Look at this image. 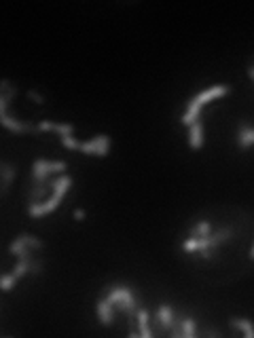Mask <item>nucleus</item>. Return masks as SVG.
Wrapping results in <instances>:
<instances>
[{
	"instance_id": "obj_27",
	"label": "nucleus",
	"mask_w": 254,
	"mask_h": 338,
	"mask_svg": "<svg viewBox=\"0 0 254 338\" xmlns=\"http://www.w3.org/2000/svg\"><path fill=\"white\" fill-rule=\"evenodd\" d=\"M201 256H203L205 260L214 258V247H205V249H201Z\"/></svg>"
},
{
	"instance_id": "obj_28",
	"label": "nucleus",
	"mask_w": 254,
	"mask_h": 338,
	"mask_svg": "<svg viewBox=\"0 0 254 338\" xmlns=\"http://www.w3.org/2000/svg\"><path fill=\"white\" fill-rule=\"evenodd\" d=\"M203 336H221V332H216V330H205Z\"/></svg>"
},
{
	"instance_id": "obj_3",
	"label": "nucleus",
	"mask_w": 254,
	"mask_h": 338,
	"mask_svg": "<svg viewBox=\"0 0 254 338\" xmlns=\"http://www.w3.org/2000/svg\"><path fill=\"white\" fill-rule=\"evenodd\" d=\"M66 169V163L64 161H45V159H39L34 161L32 165V180L34 182H45V180H49L51 174H57V172H64Z\"/></svg>"
},
{
	"instance_id": "obj_22",
	"label": "nucleus",
	"mask_w": 254,
	"mask_h": 338,
	"mask_svg": "<svg viewBox=\"0 0 254 338\" xmlns=\"http://www.w3.org/2000/svg\"><path fill=\"white\" fill-rule=\"evenodd\" d=\"M26 243L32 247V249H43V241L41 239H36V237H32V235H28V233H23V235H19Z\"/></svg>"
},
{
	"instance_id": "obj_29",
	"label": "nucleus",
	"mask_w": 254,
	"mask_h": 338,
	"mask_svg": "<svg viewBox=\"0 0 254 338\" xmlns=\"http://www.w3.org/2000/svg\"><path fill=\"white\" fill-rule=\"evenodd\" d=\"M75 218H79V220L85 218V212H83V209H77V212H75Z\"/></svg>"
},
{
	"instance_id": "obj_8",
	"label": "nucleus",
	"mask_w": 254,
	"mask_h": 338,
	"mask_svg": "<svg viewBox=\"0 0 254 338\" xmlns=\"http://www.w3.org/2000/svg\"><path fill=\"white\" fill-rule=\"evenodd\" d=\"M98 317H100V321L104 325H113V321H115V305L108 298H104V300L98 303Z\"/></svg>"
},
{
	"instance_id": "obj_13",
	"label": "nucleus",
	"mask_w": 254,
	"mask_h": 338,
	"mask_svg": "<svg viewBox=\"0 0 254 338\" xmlns=\"http://www.w3.org/2000/svg\"><path fill=\"white\" fill-rule=\"evenodd\" d=\"M70 186H72V178H70V176L57 178L55 182H53V195H57V197H62V199H64V195L70 190Z\"/></svg>"
},
{
	"instance_id": "obj_11",
	"label": "nucleus",
	"mask_w": 254,
	"mask_h": 338,
	"mask_svg": "<svg viewBox=\"0 0 254 338\" xmlns=\"http://www.w3.org/2000/svg\"><path fill=\"white\" fill-rule=\"evenodd\" d=\"M205 247H210V237H199V239H187L183 243V249L185 251H201Z\"/></svg>"
},
{
	"instance_id": "obj_10",
	"label": "nucleus",
	"mask_w": 254,
	"mask_h": 338,
	"mask_svg": "<svg viewBox=\"0 0 254 338\" xmlns=\"http://www.w3.org/2000/svg\"><path fill=\"white\" fill-rule=\"evenodd\" d=\"M39 131H57L59 136H72L75 127L72 125H59V123H47V120H43V123L39 125Z\"/></svg>"
},
{
	"instance_id": "obj_14",
	"label": "nucleus",
	"mask_w": 254,
	"mask_h": 338,
	"mask_svg": "<svg viewBox=\"0 0 254 338\" xmlns=\"http://www.w3.org/2000/svg\"><path fill=\"white\" fill-rule=\"evenodd\" d=\"M0 176H3V188H0V192H3V197H5L9 186H11V180L15 178V169L11 165H7V163H3V167H0Z\"/></svg>"
},
{
	"instance_id": "obj_17",
	"label": "nucleus",
	"mask_w": 254,
	"mask_h": 338,
	"mask_svg": "<svg viewBox=\"0 0 254 338\" xmlns=\"http://www.w3.org/2000/svg\"><path fill=\"white\" fill-rule=\"evenodd\" d=\"M233 235V228H223V231H219L216 235H210V247H216V245H221L225 243V241H229Z\"/></svg>"
},
{
	"instance_id": "obj_5",
	"label": "nucleus",
	"mask_w": 254,
	"mask_h": 338,
	"mask_svg": "<svg viewBox=\"0 0 254 338\" xmlns=\"http://www.w3.org/2000/svg\"><path fill=\"white\" fill-rule=\"evenodd\" d=\"M59 201H62V197H57V195H53L49 201H45V203H30V207H28V214L32 216V218H41V216H45V214H49V212H53L57 205H59Z\"/></svg>"
},
{
	"instance_id": "obj_6",
	"label": "nucleus",
	"mask_w": 254,
	"mask_h": 338,
	"mask_svg": "<svg viewBox=\"0 0 254 338\" xmlns=\"http://www.w3.org/2000/svg\"><path fill=\"white\" fill-rule=\"evenodd\" d=\"M53 182H55L53 178L45 180V182H34V184H32V188H30V192H28L30 203H41V201L47 197V192L53 190Z\"/></svg>"
},
{
	"instance_id": "obj_26",
	"label": "nucleus",
	"mask_w": 254,
	"mask_h": 338,
	"mask_svg": "<svg viewBox=\"0 0 254 338\" xmlns=\"http://www.w3.org/2000/svg\"><path fill=\"white\" fill-rule=\"evenodd\" d=\"M28 95H30V100H34L36 104H43L45 100H43V95L41 93H36V91H28Z\"/></svg>"
},
{
	"instance_id": "obj_12",
	"label": "nucleus",
	"mask_w": 254,
	"mask_h": 338,
	"mask_svg": "<svg viewBox=\"0 0 254 338\" xmlns=\"http://www.w3.org/2000/svg\"><path fill=\"white\" fill-rule=\"evenodd\" d=\"M191 146L193 148H201L203 146V123L197 120V123L191 125Z\"/></svg>"
},
{
	"instance_id": "obj_20",
	"label": "nucleus",
	"mask_w": 254,
	"mask_h": 338,
	"mask_svg": "<svg viewBox=\"0 0 254 338\" xmlns=\"http://www.w3.org/2000/svg\"><path fill=\"white\" fill-rule=\"evenodd\" d=\"M32 260H34V258H30V260H19V262L15 264L13 275L17 277V279H19V277H23L26 273H30V264H32Z\"/></svg>"
},
{
	"instance_id": "obj_2",
	"label": "nucleus",
	"mask_w": 254,
	"mask_h": 338,
	"mask_svg": "<svg viewBox=\"0 0 254 338\" xmlns=\"http://www.w3.org/2000/svg\"><path fill=\"white\" fill-rule=\"evenodd\" d=\"M115 307L127 311V317H138V309H136V298L131 287L127 285H111L108 287V296H106Z\"/></svg>"
},
{
	"instance_id": "obj_16",
	"label": "nucleus",
	"mask_w": 254,
	"mask_h": 338,
	"mask_svg": "<svg viewBox=\"0 0 254 338\" xmlns=\"http://www.w3.org/2000/svg\"><path fill=\"white\" fill-rule=\"evenodd\" d=\"M3 118V125L5 127H9L11 131H17V134H26V131H32L34 127H30V125H23V123H17V120H13L9 114H5V116H0Z\"/></svg>"
},
{
	"instance_id": "obj_7",
	"label": "nucleus",
	"mask_w": 254,
	"mask_h": 338,
	"mask_svg": "<svg viewBox=\"0 0 254 338\" xmlns=\"http://www.w3.org/2000/svg\"><path fill=\"white\" fill-rule=\"evenodd\" d=\"M155 317L159 319L161 330H163V332H169V330H172V325H174V321H176V313L172 311V307H169V305H161L159 311L155 313Z\"/></svg>"
},
{
	"instance_id": "obj_21",
	"label": "nucleus",
	"mask_w": 254,
	"mask_h": 338,
	"mask_svg": "<svg viewBox=\"0 0 254 338\" xmlns=\"http://www.w3.org/2000/svg\"><path fill=\"white\" fill-rule=\"evenodd\" d=\"M193 336H195V319L185 317V321H183V338H193Z\"/></svg>"
},
{
	"instance_id": "obj_1",
	"label": "nucleus",
	"mask_w": 254,
	"mask_h": 338,
	"mask_svg": "<svg viewBox=\"0 0 254 338\" xmlns=\"http://www.w3.org/2000/svg\"><path fill=\"white\" fill-rule=\"evenodd\" d=\"M229 93V85H216V87H212V89H208V91H203V93H199V95H195V98L191 100V104H189V108H187V112H185V116L180 118L183 120V125H193V123H197L199 120V110H201V106L205 104V102H210V100H214V98H223V95H227Z\"/></svg>"
},
{
	"instance_id": "obj_19",
	"label": "nucleus",
	"mask_w": 254,
	"mask_h": 338,
	"mask_svg": "<svg viewBox=\"0 0 254 338\" xmlns=\"http://www.w3.org/2000/svg\"><path fill=\"white\" fill-rule=\"evenodd\" d=\"M199 237H210V224L205 220H201L197 226H193L189 233V239H199Z\"/></svg>"
},
{
	"instance_id": "obj_18",
	"label": "nucleus",
	"mask_w": 254,
	"mask_h": 338,
	"mask_svg": "<svg viewBox=\"0 0 254 338\" xmlns=\"http://www.w3.org/2000/svg\"><path fill=\"white\" fill-rule=\"evenodd\" d=\"M229 323H231L233 328L244 330L248 338H254V325H252V321H250V319H237V317H233V319L229 321Z\"/></svg>"
},
{
	"instance_id": "obj_15",
	"label": "nucleus",
	"mask_w": 254,
	"mask_h": 338,
	"mask_svg": "<svg viewBox=\"0 0 254 338\" xmlns=\"http://www.w3.org/2000/svg\"><path fill=\"white\" fill-rule=\"evenodd\" d=\"M151 319H149V313L147 311H138V328H140V334L144 336V338H151V336H155V332L151 330Z\"/></svg>"
},
{
	"instance_id": "obj_9",
	"label": "nucleus",
	"mask_w": 254,
	"mask_h": 338,
	"mask_svg": "<svg viewBox=\"0 0 254 338\" xmlns=\"http://www.w3.org/2000/svg\"><path fill=\"white\" fill-rule=\"evenodd\" d=\"M237 142L241 148H250L254 144V127L250 125H239V131H237Z\"/></svg>"
},
{
	"instance_id": "obj_23",
	"label": "nucleus",
	"mask_w": 254,
	"mask_h": 338,
	"mask_svg": "<svg viewBox=\"0 0 254 338\" xmlns=\"http://www.w3.org/2000/svg\"><path fill=\"white\" fill-rule=\"evenodd\" d=\"M15 281H17V277H15L13 273H11V275H3V279H0V287H3L5 292H9V289L13 287Z\"/></svg>"
},
{
	"instance_id": "obj_25",
	"label": "nucleus",
	"mask_w": 254,
	"mask_h": 338,
	"mask_svg": "<svg viewBox=\"0 0 254 338\" xmlns=\"http://www.w3.org/2000/svg\"><path fill=\"white\" fill-rule=\"evenodd\" d=\"M43 271V262L41 260H32V264H30V273L32 275H39Z\"/></svg>"
},
{
	"instance_id": "obj_31",
	"label": "nucleus",
	"mask_w": 254,
	"mask_h": 338,
	"mask_svg": "<svg viewBox=\"0 0 254 338\" xmlns=\"http://www.w3.org/2000/svg\"><path fill=\"white\" fill-rule=\"evenodd\" d=\"M250 260H254V245H252V251H250Z\"/></svg>"
},
{
	"instance_id": "obj_4",
	"label": "nucleus",
	"mask_w": 254,
	"mask_h": 338,
	"mask_svg": "<svg viewBox=\"0 0 254 338\" xmlns=\"http://www.w3.org/2000/svg\"><path fill=\"white\" fill-rule=\"evenodd\" d=\"M108 148H111V138L108 136H95L93 140L89 142H83L79 150L85 152V154H95V156H106L108 154Z\"/></svg>"
},
{
	"instance_id": "obj_24",
	"label": "nucleus",
	"mask_w": 254,
	"mask_h": 338,
	"mask_svg": "<svg viewBox=\"0 0 254 338\" xmlns=\"http://www.w3.org/2000/svg\"><path fill=\"white\" fill-rule=\"evenodd\" d=\"M62 144L68 150H79V146H81V142H77L75 136H62Z\"/></svg>"
},
{
	"instance_id": "obj_30",
	"label": "nucleus",
	"mask_w": 254,
	"mask_h": 338,
	"mask_svg": "<svg viewBox=\"0 0 254 338\" xmlns=\"http://www.w3.org/2000/svg\"><path fill=\"white\" fill-rule=\"evenodd\" d=\"M248 74H250V78H254V68H250V70H248Z\"/></svg>"
}]
</instances>
